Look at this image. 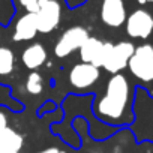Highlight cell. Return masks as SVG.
I'll return each instance as SVG.
<instances>
[{
	"mask_svg": "<svg viewBox=\"0 0 153 153\" xmlns=\"http://www.w3.org/2000/svg\"><path fill=\"white\" fill-rule=\"evenodd\" d=\"M134 93L126 75L114 74L105 86L104 95L95 105V111L104 122L120 125L134 123L135 114L132 110Z\"/></svg>",
	"mask_w": 153,
	"mask_h": 153,
	"instance_id": "obj_1",
	"label": "cell"
},
{
	"mask_svg": "<svg viewBox=\"0 0 153 153\" xmlns=\"http://www.w3.org/2000/svg\"><path fill=\"white\" fill-rule=\"evenodd\" d=\"M134 123L132 131L140 141L153 143V96L144 89H138L134 105Z\"/></svg>",
	"mask_w": 153,
	"mask_h": 153,
	"instance_id": "obj_2",
	"label": "cell"
},
{
	"mask_svg": "<svg viewBox=\"0 0 153 153\" xmlns=\"http://www.w3.org/2000/svg\"><path fill=\"white\" fill-rule=\"evenodd\" d=\"M128 69L135 80L147 87V93L153 96V44L146 42L135 47L128 63Z\"/></svg>",
	"mask_w": 153,
	"mask_h": 153,
	"instance_id": "obj_3",
	"label": "cell"
},
{
	"mask_svg": "<svg viewBox=\"0 0 153 153\" xmlns=\"http://www.w3.org/2000/svg\"><path fill=\"white\" fill-rule=\"evenodd\" d=\"M36 27L39 33H51L57 29L62 18V6L57 0H39L35 14Z\"/></svg>",
	"mask_w": 153,
	"mask_h": 153,
	"instance_id": "obj_4",
	"label": "cell"
},
{
	"mask_svg": "<svg viewBox=\"0 0 153 153\" xmlns=\"http://www.w3.org/2000/svg\"><path fill=\"white\" fill-rule=\"evenodd\" d=\"M89 38V32L83 26H74L69 27L62 33L59 41L54 45V56L59 59H65L74 51L80 50V47L86 42Z\"/></svg>",
	"mask_w": 153,
	"mask_h": 153,
	"instance_id": "obj_5",
	"label": "cell"
},
{
	"mask_svg": "<svg viewBox=\"0 0 153 153\" xmlns=\"http://www.w3.org/2000/svg\"><path fill=\"white\" fill-rule=\"evenodd\" d=\"M135 45L129 41H120L117 44H113L108 50V54L105 57V62L102 68L110 74H120L123 69L128 68V63L134 54Z\"/></svg>",
	"mask_w": 153,
	"mask_h": 153,
	"instance_id": "obj_6",
	"label": "cell"
},
{
	"mask_svg": "<svg viewBox=\"0 0 153 153\" xmlns=\"http://www.w3.org/2000/svg\"><path fill=\"white\" fill-rule=\"evenodd\" d=\"M101 78V68L92 63H76L71 68L68 81L75 90H87Z\"/></svg>",
	"mask_w": 153,
	"mask_h": 153,
	"instance_id": "obj_7",
	"label": "cell"
},
{
	"mask_svg": "<svg viewBox=\"0 0 153 153\" xmlns=\"http://www.w3.org/2000/svg\"><path fill=\"white\" fill-rule=\"evenodd\" d=\"M126 33L132 39H149L153 36V15L146 9H135L126 18Z\"/></svg>",
	"mask_w": 153,
	"mask_h": 153,
	"instance_id": "obj_8",
	"label": "cell"
},
{
	"mask_svg": "<svg viewBox=\"0 0 153 153\" xmlns=\"http://www.w3.org/2000/svg\"><path fill=\"white\" fill-rule=\"evenodd\" d=\"M111 45H113V42H104L98 38L89 36L86 39V42L78 50L80 51V59L84 63H92L98 68H102Z\"/></svg>",
	"mask_w": 153,
	"mask_h": 153,
	"instance_id": "obj_9",
	"label": "cell"
},
{
	"mask_svg": "<svg viewBox=\"0 0 153 153\" xmlns=\"http://www.w3.org/2000/svg\"><path fill=\"white\" fill-rule=\"evenodd\" d=\"M126 5L123 0H102L101 20L105 26L117 29L126 23Z\"/></svg>",
	"mask_w": 153,
	"mask_h": 153,
	"instance_id": "obj_10",
	"label": "cell"
},
{
	"mask_svg": "<svg viewBox=\"0 0 153 153\" xmlns=\"http://www.w3.org/2000/svg\"><path fill=\"white\" fill-rule=\"evenodd\" d=\"M38 27H36V18L35 14H24L23 17L18 18V21L15 23L14 27V33H12V41L15 42H26V41H32L36 38L38 35Z\"/></svg>",
	"mask_w": 153,
	"mask_h": 153,
	"instance_id": "obj_11",
	"label": "cell"
},
{
	"mask_svg": "<svg viewBox=\"0 0 153 153\" xmlns=\"http://www.w3.org/2000/svg\"><path fill=\"white\" fill-rule=\"evenodd\" d=\"M47 50L41 42H33L30 45H27L23 53H21V62L27 69L36 71L39 69L45 62H47Z\"/></svg>",
	"mask_w": 153,
	"mask_h": 153,
	"instance_id": "obj_12",
	"label": "cell"
},
{
	"mask_svg": "<svg viewBox=\"0 0 153 153\" xmlns=\"http://www.w3.org/2000/svg\"><path fill=\"white\" fill-rule=\"evenodd\" d=\"M24 146V138L12 128H6L0 134V153H20Z\"/></svg>",
	"mask_w": 153,
	"mask_h": 153,
	"instance_id": "obj_13",
	"label": "cell"
},
{
	"mask_svg": "<svg viewBox=\"0 0 153 153\" xmlns=\"http://www.w3.org/2000/svg\"><path fill=\"white\" fill-rule=\"evenodd\" d=\"M15 69V54L8 47H0V75L5 76Z\"/></svg>",
	"mask_w": 153,
	"mask_h": 153,
	"instance_id": "obj_14",
	"label": "cell"
},
{
	"mask_svg": "<svg viewBox=\"0 0 153 153\" xmlns=\"http://www.w3.org/2000/svg\"><path fill=\"white\" fill-rule=\"evenodd\" d=\"M26 90L33 96H38L44 92V78L38 71H32L29 74L26 80Z\"/></svg>",
	"mask_w": 153,
	"mask_h": 153,
	"instance_id": "obj_15",
	"label": "cell"
},
{
	"mask_svg": "<svg viewBox=\"0 0 153 153\" xmlns=\"http://www.w3.org/2000/svg\"><path fill=\"white\" fill-rule=\"evenodd\" d=\"M20 6H23L27 12L30 14H36L38 6H39V0H18Z\"/></svg>",
	"mask_w": 153,
	"mask_h": 153,
	"instance_id": "obj_16",
	"label": "cell"
},
{
	"mask_svg": "<svg viewBox=\"0 0 153 153\" xmlns=\"http://www.w3.org/2000/svg\"><path fill=\"white\" fill-rule=\"evenodd\" d=\"M6 128H8V116L3 111H0V134H2Z\"/></svg>",
	"mask_w": 153,
	"mask_h": 153,
	"instance_id": "obj_17",
	"label": "cell"
},
{
	"mask_svg": "<svg viewBox=\"0 0 153 153\" xmlns=\"http://www.w3.org/2000/svg\"><path fill=\"white\" fill-rule=\"evenodd\" d=\"M38 153H68V152L63 149H59V147H48V149H44Z\"/></svg>",
	"mask_w": 153,
	"mask_h": 153,
	"instance_id": "obj_18",
	"label": "cell"
},
{
	"mask_svg": "<svg viewBox=\"0 0 153 153\" xmlns=\"http://www.w3.org/2000/svg\"><path fill=\"white\" fill-rule=\"evenodd\" d=\"M140 5H146V3H153V0H138Z\"/></svg>",
	"mask_w": 153,
	"mask_h": 153,
	"instance_id": "obj_19",
	"label": "cell"
},
{
	"mask_svg": "<svg viewBox=\"0 0 153 153\" xmlns=\"http://www.w3.org/2000/svg\"><path fill=\"white\" fill-rule=\"evenodd\" d=\"M0 38H2V29H0Z\"/></svg>",
	"mask_w": 153,
	"mask_h": 153,
	"instance_id": "obj_20",
	"label": "cell"
}]
</instances>
